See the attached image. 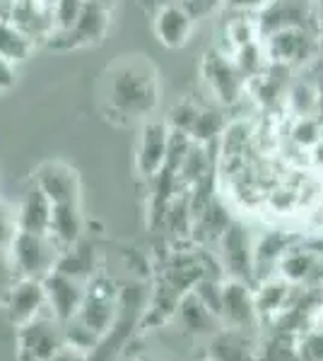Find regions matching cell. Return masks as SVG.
Segmentation results:
<instances>
[{"mask_svg": "<svg viewBox=\"0 0 323 361\" xmlns=\"http://www.w3.org/2000/svg\"><path fill=\"white\" fill-rule=\"evenodd\" d=\"M107 102L123 121H140L160 104V85L155 68L143 61H123L109 75Z\"/></svg>", "mask_w": 323, "mask_h": 361, "instance_id": "1", "label": "cell"}, {"mask_svg": "<svg viewBox=\"0 0 323 361\" xmlns=\"http://www.w3.org/2000/svg\"><path fill=\"white\" fill-rule=\"evenodd\" d=\"M61 248L49 234H32V231H17L10 258L17 270V277L44 279L56 270Z\"/></svg>", "mask_w": 323, "mask_h": 361, "instance_id": "2", "label": "cell"}, {"mask_svg": "<svg viewBox=\"0 0 323 361\" xmlns=\"http://www.w3.org/2000/svg\"><path fill=\"white\" fill-rule=\"evenodd\" d=\"M119 299H121V289L116 287L114 279L97 272V275L85 284V299H82V306L75 318H78L80 323H85L90 330H95L99 337H104L116 323Z\"/></svg>", "mask_w": 323, "mask_h": 361, "instance_id": "3", "label": "cell"}, {"mask_svg": "<svg viewBox=\"0 0 323 361\" xmlns=\"http://www.w3.org/2000/svg\"><path fill=\"white\" fill-rule=\"evenodd\" d=\"M17 342H20V361H49L66 345L63 323L51 313V308H46L34 320L17 328Z\"/></svg>", "mask_w": 323, "mask_h": 361, "instance_id": "4", "label": "cell"}, {"mask_svg": "<svg viewBox=\"0 0 323 361\" xmlns=\"http://www.w3.org/2000/svg\"><path fill=\"white\" fill-rule=\"evenodd\" d=\"M263 49L270 63L285 68H295L311 61L319 51V34L311 29L287 27L263 37Z\"/></svg>", "mask_w": 323, "mask_h": 361, "instance_id": "5", "label": "cell"}, {"mask_svg": "<svg viewBox=\"0 0 323 361\" xmlns=\"http://www.w3.org/2000/svg\"><path fill=\"white\" fill-rule=\"evenodd\" d=\"M254 241L256 238H251L246 224L239 222V219H232V224L227 226V231L217 241L220 265L225 275L251 284V279H254Z\"/></svg>", "mask_w": 323, "mask_h": 361, "instance_id": "6", "label": "cell"}, {"mask_svg": "<svg viewBox=\"0 0 323 361\" xmlns=\"http://www.w3.org/2000/svg\"><path fill=\"white\" fill-rule=\"evenodd\" d=\"M256 27L261 39L287 27L311 29V32L319 34L311 0H266L261 8V15L256 20Z\"/></svg>", "mask_w": 323, "mask_h": 361, "instance_id": "7", "label": "cell"}, {"mask_svg": "<svg viewBox=\"0 0 323 361\" xmlns=\"http://www.w3.org/2000/svg\"><path fill=\"white\" fill-rule=\"evenodd\" d=\"M172 128L167 121H145L140 128L138 149H135V166L143 178H155L167 164L169 147H172Z\"/></svg>", "mask_w": 323, "mask_h": 361, "instance_id": "8", "label": "cell"}, {"mask_svg": "<svg viewBox=\"0 0 323 361\" xmlns=\"http://www.w3.org/2000/svg\"><path fill=\"white\" fill-rule=\"evenodd\" d=\"M222 325L237 330H254L261 325L254 304V287L242 279L227 277L222 282V306H220Z\"/></svg>", "mask_w": 323, "mask_h": 361, "instance_id": "9", "label": "cell"}, {"mask_svg": "<svg viewBox=\"0 0 323 361\" xmlns=\"http://www.w3.org/2000/svg\"><path fill=\"white\" fill-rule=\"evenodd\" d=\"M203 78H205L208 90L213 92L220 104H234L244 94L246 78L242 75V70L237 68V63L229 61V56L222 54V51H210V54H205Z\"/></svg>", "mask_w": 323, "mask_h": 361, "instance_id": "10", "label": "cell"}, {"mask_svg": "<svg viewBox=\"0 0 323 361\" xmlns=\"http://www.w3.org/2000/svg\"><path fill=\"white\" fill-rule=\"evenodd\" d=\"M3 306L17 328L29 323V320H34L39 313H44L49 308V304H46L44 279H32V277L15 279L13 287L3 294Z\"/></svg>", "mask_w": 323, "mask_h": 361, "instance_id": "11", "label": "cell"}, {"mask_svg": "<svg viewBox=\"0 0 323 361\" xmlns=\"http://www.w3.org/2000/svg\"><path fill=\"white\" fill-rule=\"evenodd\" d=\"M299 284L287 282L285 277L273 275L266 277L261 282H256L254 287V304H256V313L261 325H270L278 316L290 308L297 301L299 296Z\"/></svg>", "mask_w": 323, "mask_h": 361, "instance_id": "12", "label": "cell"}, {"mask_svg": "<svg viewBox=\"0 0 323 361\" xmlns=\"http://www.w3.org/2000/svg\"><path fill=\"white\" fill-rule=\"evenodd\" d=\"M34 183L46 193L54 205L80 202V176L66 161H44L34 171Z\"/></svg>", "mask_w": 323, "mask_h": 361, "instance_id": "13", "label": "cell"}, {"mask_svg": "<svg viewBox=\"0 0 323 361\" xmlns=\"http://www.w3.org/2000/svg\"><path fill=\"white\" fill-rule=\"evenodd\" d=\"M44 289H46V304H49L51 313L61 323H68L70 318L78 316L82 299H85V284L54 270L51 275L44 277Z\"/></svg>", "mask_w": 323, "mask_h": 361, "instance_id": "14", "label": "cell"}, {"mask_svg": "<svg viewBox=\"0 0 323 361\" xmlns=\"http://www.w3.org/2000/svg\"><path fill=\"white\" fill-rule=\"evenodd\" d=\"M297 241V236H292L290 231L283 229H268L254 241V279L261 282L266 277L278 275L280 258L285 255V250Z\"/></svg>", "mask_w": 323, "mask_h": 361, "instance_id": "15", "label": "cell"}, {"mask_svg": "<svg viewBox=\"0 0 323 361\" xmlns=\"http://www.w3.org/2000/svg\"><path fill=\"white\" fill-rule=\"evenodd\" d=\"M193 25L196 20L181 8L179 3H169L162 5L155 15V37L164 49H181V46L189 44L191 34H193Z\"/></svg>", "mask_w": 323, "mask_h": 361, "instance_id": "16", "label": "cell"}, {"mask_svg": "<svg viewBox=\"0 0 323 361\" xmlns=\"http://www.w3.org/2000/svg\"><path fill=\"white\" fill-rule=\"evenodd\" d=\"M208 359L213 361H258V345L249 330H237L222 325L210 337Z\"/></svg>", "mask_w": 323, "mask_h": 361, "instance_id": "17", "label": "cell"}, {"mask_svg": "<svg viewBox=\"0 0 323 361\" xmlns=\"http://www.w3.org/2000/svg\"><path fill=\"white\" fill-rule=\"evenodd\" d=\"M17 209V224L20 231H32V234H49L51 214H54V202L46 197L44 190L37 183H29V188L22 193Z\"/></svg>", "mask_w": 323, "mask_h": 361, "instance_id": "18", "label": "cell"}, {"mask_svg": "<svg viewBox=\"0 0 323 361\" xmlns=\"http://www.w3.org/2000/svg\"><path fill=\"white\" fill-rule=\"evenodd\" d=\"M109 25H111L109 5L102 3V0H87L75 27L68 34H56V37H73L70 39V46L99 44L107 37Z\"/></svg>", "mask_w": 323, "mask_h": 361, "instance_id": "19", "label": "cell"}, {"mask_svg": "<svg viewBox=\"0 0 323 361\" xmlns=\"http://www.w3.org/2000/svg\"><path fill=\"white\" fill-rule=\"evenodd\" d=\"M174 318L179 320L186 330H189V335H196V337H205V335L213 337L217 330L222 328L220 316H217L213 308L205 304V301L193 292V289L189 294L181 296Z\"/></svg>", "mask_w": 323, "mask_h": 361, "instance_id": "20", "label": "cell"}, {"mask_svg": "<svg viewBox=\"0 0 323 361\" xmlns=\"http://www.w3.org/2000/svg\"><path fill=\"white\" fill-rule=\"evenodd\" d=\"M85 231V219L80 212V202H66V205H54V214H51L49 236L56 241L61 250L70 248L78 243Z\"/></svg>", "mask_w": 323, "mask_h": 361, "instance_id": "21", "label": "cell"}, {"mask_svg": "<svg viewBox=\"0 0 323 361\" xmlns=\"http://www.w3.org/2000/svg\"><path fill=\"white\" fill-rule=\"evenodd\" d=\"M56 270L63 272V275L78 279V282L87 284L92 277L97 275V255H95V246L87 243L85 238H80L78 243H73L70 248L61 250L58 255Z\"/></svg>", "mask_w": 323, "mask_h": 361, "instance_id": "22", "label": "cell"}, {"mask_svg": "<svg viewBox=\"0 0 323 361\" xmlns=\"http://www.w3.org/2000/svg\"><path fill=\"white\" fill-rule=\"evenodd\" d=\"M229 224H232L229 209L222 205L217 197H213V200L193 217V236L201 243H217L222 238V234L227 231Z\"/></svg>", "mask_w": 323, "mask_h": 361, "instance_id": "23", "label": "cell"}, {"mask_svg": "<svg viewBox=\"0 0 323 361\" xmlns=\"http://www.w3.org/2000/svg\"><path fill=\"white\" fill-rule=\"evenodd\" d=\"M34 39L22 27H17L13 20H0V56L10 63H20L32 54Z\"/></svg>", "mask_w": 323, "mask_h": 361, "instance_id": "24", "label": "cell"}, {"mask_svg": "<svg viewBox=\"0 0 323 361\" xmlns=\"http://www.w3.org/2000/svg\"><path fill=\"white\" fill-rule=\"evenodd\" d=\"M285 102L295 118H302V116H321L316 85H309V82L292 85L290 92L285 94Z\"/></svg>", "mask_w": 323, "mask_h": 361, "instance_id": "25", "label": "cell"}, {"mask_svg": "<svg viewBox=\"0 0 323 361\" xmlns=\"http://www.w3.org/2000/svg\"><path fill=\"white\" fill-rule=\"evenodd\" d=\"M290 140L297 145V149L309 152L314 145H319L323 140V118L321 116H302V118H295L290 128Z\"/></svg>", "mask_w": 323, "mask_h": 361, "instance_id": "26", "label": "cell"}, {"mask_svg": "<svg viewBox=\"0 0 323 361\" xmlns=\"http://www.w3.org/2000/svg\"><path fill=\"white\" fill-rule=\"evenodd\" d=\"M227 130V121L222 118L220 111H208V109H201L198 114L196 123H193V130H191V142H198V145H208L213 142L217 135Z\"/></svg>", "mask_w": 323, "mask_h": 361, "instance_id": "27", "label": "cell"}, {"mask_svg": "<svg viewBox=\"0 0 323 361\" xmlns=\"http://www.w3.org/2000/svg\"><path fill=\"white\" fill-rule=\"evenodd\" d=\"M85 3L87 0H54V8H51V27H54V32L68 34L78 22Z\"/></svg>", "mask_w": 323, "mask_h": 361, "instance_id": "28", "label": "cell"}, {"mask_svg": "<svg viewBox=\"0 0 323 361\" xmlns=\"http://www.w3.org/2000/svg\"><path fill=\"white\" fill-rule=\"evenodd\" d=\"M198 114H201V109L196 106V104L191 102H181L176 104V106L172 109V116H169V128H172L174 133H181V135L189 137L191 130H193V123H196Z\"/></svg>", "mask_w": 323, "mask_h": 361, "instance_id": "29", "label": "cell"}, {"mask_svg": "<svg viewBox=\"0 0 323 361\" xmlns=\"http://www.w3.org/2000/svg\"><path fill=\"white\" fill-rule=\"evenodd\" d=\"M20 231L17 224V209L8 202H0V248H10Z\"/></svg>", "mask_w": 323, "mask_h": 361, "instance_id": "30", "label": "cell"}, {"mask_svg": "<svg viewBox=\"0 0 323 361\" xmlns=\"http://www.w3.org/2000/svg\"><path fill=\"white\" fill-rule=\"evenodd\" d=\"M181 8L189 13L193 20H201L203 15H210L220 5V0H179Z\"/></svg>", "mask_w": 323, "mask_h": 361, "instance_id": "31", "label": "cell"}, {"mask_svg": "<svg viewBox=\"0 0 323 361\" xmlns=\"http://www.w3.org/2000/svg\"><path fill=\"white\" fill-rule=\"evenodd\" d=\"M15 80H17L15 63H10L8 58L0 56V92H10V90H13Z\"/></svg>", "mask_w": 323, "mask_h": 361, "instance_id": "32", "label": "cell"}, {"mask_svg": "<svg viewBox=\"0 0 323 361\" xmlns=\"http://www.w3.org/2000/svg\"><path fill=\"white\" fill-rule=\"evenodd\" d=\"M49 361H87V354L73 345H63Z\"/></svg>", "mask_w": 323, "mask_h": 361, "instance_id": "33", "label": "cell"}, {"mask_svg": "<svg viewBox=\"0 0 323 361\" xmlns=\"http://www.w3.org/2000/svg\"><path fill=\"white\" fill-rule=\"evenodd\" d=\"M307 159H309V164L314 166V169H323V140H321L319 145H314V147L309 149Z\"/></svg>", "mask_w": 323, "mask_h": 361, "instance_id": "34", "label": "cell"}, {"mask_svg": "<svg viewBox=\"0 0 323 361\" xmlns=\"http://www.w3.org/2000/svg\"><path fill=\"white\" fill-rule=\"evenodd\" d=\"M316 92H319V109H321V118H323V75H321L319 85H316Z\"/></svg>", "mask_w": 323, "mask_h": 361, "instance_id": "35", "label": "cell"}, {"mask_svg": "<svg viewBox=\"0 0 323 361\" xmlns=\"http://www.w3.org/2000/svg\"><path fill=\"white\" fill-rule=\"evenodd\" d=\"M316 292H319V299H321V304H323V282L319 284V289H316Z\"/></svg>", "mask_w": 323, "mask_h": 361, "instance_id": "36", "label": "cell"}, {"mask_svg": "<svg viewBox=\"0 0 323 361\" xmlns=\"http://www.w3.org/2000/svg\"><path fill=\"white\" fill-rule=\"evenodd\" d=\"M203 361H213V359H208V357H205V359H203Z\"/></svg>", "mask_w": 323, "mask_h": 361, "instance_id": "37", "label": "cell"}, {"mask_svg": "<svg viewBox=\"0 0 323 361\" xmlns=\"http://www.w3.org/2000/svg\"><path fill=\"white\" fill-rule=\"evenodd\" d=\"M138 361H148V359H138Z\"/></svg>", "mask_w": 323, "mask_h": 361, "instance_id": "38", "label": "cell"}, {"mask_svg": "<svg viewBox=\"0 0 323 361\" xmlns=\"http://www.w3.org/2000/svg\"><path fill=\"white\" fill-rule=\"evenodd\" d=\"M102 3H107V0H102Z\"/></svg>", "mask_w": 323, "mask_h": 361, "instance_id": "39", "label": "cell"}]
</instances>
